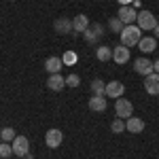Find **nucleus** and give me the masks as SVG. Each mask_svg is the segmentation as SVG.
I'll list each match as a JSON object with an SVG mask.
<instances>
[{"label": "nucleus", "mask_w": 159, "mask_h": 159, "mask_svg": "<svg viewBox=\"0 0 159 159\" xmlns=\"http://www.w3.org/2000/svg\"><path fill=\"white\" fill-rule=\"evenodd\" d=\"M140 38H142V30L134 24L125 25L121 30V45H125L127 49H129V47H136V45L140 43Z\"/></svg>", "instance_id": "1"}, {"label": "nucleus", "mask_w": 159, "mask_h": 159, "mask_svg": "<svg viewBox=\"0 0 159 159\" xmlns=\"http://www.w3.org/2000/svg\"><path fill=\"white\" fill-rule=\"evenodd\" d=\"M115 112H117L119 119H129L134 115V104L125 98H117V102H115Z\"/></svg>", "instance_id": "2"}, {"label": "nucleus", "mask_w": 159, "mask_h": 159, "mask_svg": "<svg viewBox=\"0 0 159 159\" xmlns=\"http://www.w3.org/2000/svg\"><path fill=\"white\" fill-rule=\"evenodd\" d=\"M136 24L140 30H155V25H157V19H155V15L151 11H138V19H136Z\"/></svg>", "instance_id": "3"}, {"label": "nucleus", "mask_w": 159, "mask_h": 159, "mask_svg": "<svg viewBox=\"0 0 159 159\" xmlns=\"http://www.w3.org/2000/svg\"><path fill=\"white\" fill-rule=\"evenodd\" d=\"M102 36H104V25L102 24H91L85 32H83V38H85L89 45H96Z\"/></svg>", "instance_id": "4"}, {"label": "nucleus", "mask_w": 159, "mask_h": 159, "mask_svg": "<svg viewBox=\"0 0 159 159\" xmlns=\"http://www.w3.org/2000/svg\"><path fill=\"white\" fill-rule=\"evenodd\" d=\"M11 147H13V155H17V157H25L30 153V142H28L25 136H15Z\"/></svg>", "instance_id": "5"}, {"label": "nucleus", "mask_w": 159, "mask_h": 159, "mask_svg": "<svg viewBox=\"0 0 159 159\" xmlns=\"http://www.w3.org/2000/svg\"><path fill=\"white\" fill-rule=\"evenodd\" d=\"M61 142H64V134H61L57 127H51L49 132L45 134V144L49 148H60Z\"/></svg>", "instance_id": "6"}, {"label": "nucleus", "mask_w": 159, "mask_h": 159, "mask_svg": "<svg viewBox=\"0 0 159 159\" xmlns=\"http://www.w3.org/2000/svg\"><path fill=\"white\" fill-rule=\"evenodd\" d=\"M117 17H119L125 25H132L136 19H138V11H136L134 7L125 4V7H119V15H117Z\"/></svg>", "instance_id": "7"}, {"label": "nucleus", "mask_w": 159, "mask_h": 159, "mask_svg": "<svg viewBox=\"0 0 159 159\" xmlns=\"http://www.w3.org/2000/svg\"><path fill=\"white\" fill-rule=\"evenodd\" d=\"M144 89L148 96H159V72H151L144 76Z\"/></svg>", "instance_id": "8"}, {"label": "nucleus", "mask_w": 159, "mask_h": 159, "mask_svg": "<svg viewBox=\"0 0 159 159\" xmlns=\"http://www.w3.org/2000/svg\"><path fill=\"white\" fill-rule=\"evenodd\" d=\"M123 93H125V85L121 81H108V85H106L108 98H123Z\"/></svg>", "instance_id": "9"}, {"label": "nucleus", "mask_w": 159, "mask_h": 159, "mask_svg": "<svg viewBox=\"0 0 159 159\" xmlns=\"http://www.w3.org/2000/svg\"><path fill=\"white\" fill-rule=\"evenodd\" d=\"M134 70L138 74H142V76H148V74L153 72V61L147 60V57H138L134 61Z\"/></svg>", "instance_id": "10"}, {"label": "nucleus", "mask_w": 159, "mask_h": 159, "mask_svg": "<svg viewBox=\"0 0 159 159\" xmlns=\"http://www.w3.org/2000/svg\"><path fill=\"white\" fill-rule=\"evenodd\" d=\"M125 129L129 134H142L144 132V121L138 119V117H129V119H125Z\"/></svg>", "instance_id": "11"}, {"label": "nucleus", "mask_w": 159, "mask_h": 159, "mask_svg": "<svg viewBox=\"0 0 159 159\" xmlns=\"http://www.w3.org/2000/svg\"><path fill=\"white\" fill-rule=\"evenodd\" d=\"M47 87H49L51 91H61V89L66 87V79H64L60 72H57V74H49V79H47Z\"/></svg>", "instance_id": "12"}, {"label": "nucleus", "mask_w": 159, "mask_h": 159, "mask_svg": "<svg viewBox=\"0 0 159 159\" xmlns=\"http://www.w3.org/2000/svg\"><path fill=\"white\" fill-rule=\"evenodd\" d=\"M61 66H64V61H61V57H57V55H51V57L45 60V70L49 74H57L61 70Z\"/></svg>", "instance_id": "13"}, {"label": "nucleus", "mask_w": 159, "mask_h": 159, "mask_svg": "<svg viewBox=\"0 0 159 159\" xmlns=\"http://www.w3.org/2000/svg\"><path fill=\"white\" fill-rule=\"evenodd\" d=\"M138 49L142 51V53H153V51L157 49V38L155 36H142L140 43H138Z\"/></svg>", "instance_id": "14"}, {"label": "nucleus", "mask_w": 159, "mask_h": 159, "mask_svg": "<svg viewBox=\"0 0 159 159\" xmlns=\"http://www.w3.org/2000/svg\"><path fill=\"white\" fill-rule=\"evenodd\" d=\"M112 60L117 61V64H125V61H129V49H127L125 45H117V47L112 49Z\"/></svg>", "instance_id": "15"}, {"label": "nucleus", "mask_w": 159, "mask_h": 159, "mask_svg": "<svg viewBox=\"0 0 159 159\" xmlns=\"http://www.w3.org/2000/svg\"><path fill=\"white\" fill-rule=\"evenodd\" d=\"M87 28H89V19H87V15H76L72 19V32L74 34H83Z\"/></svg>", "instance_id": "16"}, {"label": "nucleus", "mask_w": 159, "mask_h": 159, "mask_svg": "<svg viewBox=\"0 0 159 159\" xmlns=\"http://www.w3.org/2000/svg\"><path fill=\"white\" fill-rule=\"evenodd\" d=\"M55 32L57 34H70L72 32V19H66V17H60V19H55Z\"/></svg>", "instance_id": "17"}, {"label": "nucleus", "mask_w": 159, "mask_h": 159, "mask_svg": "<svg viewBox=\"0 0 159 159\" xmlns=\"http://www.w3.org/2000/svg\"><path fill=\"white\" fill-rule=\"evenodd\" d=\"M89 108L93 110V112H104V110H106V98H104V96H93V98H89Z\"/></svg>", "instance_id": "18"}, {"label": "nucleus", "mask_w": 159, "mask_h": 159, "mask_svg": "<svg viewBox=\"0 0 159 159\" xmlns=\"http://www.w3.org/2000/svg\"><path fill=\"white\" fill-rule=\"evenodd\" d=\"M91 91H93V96H106V83L102 79L91 81Z\"/></svg>", "instance_id": "19"}, {"label": "nucleus", "mask_w": 159, "mask_h": 159, "mask_svg": "<svg viewBox=\"0 0 159 159\" xmlns=\"http://www.w3.org/2000/svg\"><path fill=\"white\" fill-rule=\"evenodd\" d=\"M96 57H98L100 61L112 60V49H108V47H98V49H96Z\"/></svg>", "instance_id": "20"}, {"label": "nucleus", "mask_w": 159, "mask_h": 159, "mask_svg": "<svg viewBox=\"0 0 159 159\" xmlns=\"http://www.w3.org/2000/svg\"><path fill=\"white\" fill-rule=\"evenodd\" d=\"M123 28H125V24H123L119 17H110V19H108V30H110V32H119V34H121Z\"/></svg>", "instance_id": "21"}, {"label": "nucleus", "mask_w": 159, "mask_h": 159, "mask_svg": "<svg viewBox=\"0 0 159 159\" xmlns=\"http://www.w3.org/2000/svg\"><path fill=\"white\" fill-rule=\"evenodd\" d=\"M15 129H13V127H2V129H0V138H2V142H13V140H15Z\"/></svg>", "instance_id": "22"}, {"label": "nucleus", "mask_w": 159, "mask_h": 159, "mask_svg": "<svg viewBox=\"0 0 159 159\" xmlns=\"http://www.w3.org/2000/svg\"><path fill=\"white\" fill-rule=\"evenodd\" d=\"M79 60V55L74 53V51H66L64 55H61V61H64V66H74Z\"/></svg>", "instance_id": "23"}, {"label": "nucleus", "mask_w": 159, "mask_h": 159, "mask_svg": "<svg viewBox=\"0 0 159 159\" xmlns=\"http://www.w3.org/2000/svg\"><path fill=\"white\" fill-rule=\"evenodd\" d=\"M110 129H112V132H115V134H123V132H125V121H123V119H119V117H117V119H115V121L110 123Z\"/></svg>", "instance_id": "24"}, {"label": "nucleus", "mask_w": 159, "mask_h": 159, "mask_svg": "<svg viewBox=\"0 0 159 159\" xmlns=\"http://www.w3.org/2000/svg\"><path fill=\"white\" fill-rule=\"evenodd\" d=\"M11 155H13V147L9 144V142H2V144H0V157H2V159H9Z\"/></svg>", "instance_id": "25"}, {"label": "nucleus", "mask_w": 159, "mask_h": 159, "mask_svg": "<svg viewBox=\"0 0 159 159\" xmlns=\"http://www.w3.org/2000/svg\"><path fill=\"white\" fill-rule=\"evenodd\" d=\"M66 85H68V87H79V85H81L79 74H68V76H66Z\"/></svg>", "instance_id": "26"}, {"label": "nucleus", "mask_w": 159, "mask_h": 159, "mask_svg": "<svg viewBox=\"0 0 159 159\" xmlns=\"http://www.w3.org/2000/svg\"><path fill=\"white\" fill-rule=\"evenodd\" d=\"M119 4H121V7H125V4H134V0H119Z\"/></svg>", "instance_id": "27"}, {"label": "nucleus", "mask_w": 159, "mask_h": 159, "mask_svg": "<svg viewBox=\"0 0 159 159\" xmlns=\"http://www.w3.org/2000/svg\"><path fill=\"white\" fill-rule=\"evenodd\" d=\"M153 72H159V60L153 61Z\"/></svg>", "instance_id": "28"}, {"label": "nucleus", "mask_w": 159, "mask_h": 159, "mask_svg": "<svg viewBox=\"0 0 159 159\" xmlns=\"http://www.w3.org/2000/svg\"><path fill=\"white\" fill-rule=\"evenodd\" d=\"M153 32H155V36H159V21H157V25H155V30H153Z\"/></svg>", "instance_id": "29"}, {"label": "nucleus", "mask_w": 159, "mask_h": 159, "mask_svg": "<svg viewBox=\"0 0 159 159\" xmlns=\"http://www.w3.org/2000/svg\"><path fill=\"white\" fill-rule=\"evenodd\" d=\"M17 159H24V157H17Z\"/></svg>", "instance_id": "30"}, {"label": "nucleus", "mask_w": 159, "mask_h": 159, "mask_svg": "<svg viewBox=\"0 0 159 159\" xmlns=\"http://www.w3.org/2000/svg\"><path fill=\"white\" fill-rule=\"evenodd\" d=\"M0 159H2V157H0Z\"/></svg>", "instance_id": "31"}, {"label": "nucleus", "mask_w": 159, "mask_h": 159, "mask_svg": "<svg viewBox=\"0 0 159 159\" xmlns=\"http://www.w3.org/2000/svg\"><path fill=\"white\" fill-rule=\"evenodd\" d=\"M11 2H13V0H11Z\"/></svg>", "instance_id": "32"}]
</instances>
